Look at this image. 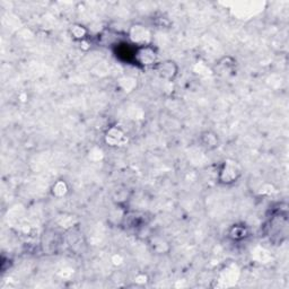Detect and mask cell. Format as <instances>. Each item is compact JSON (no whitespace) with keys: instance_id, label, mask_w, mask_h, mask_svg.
I'll return each instance as SVG.
<instances>
[{"instance_id":"8992f818","label":"cell","mask_w":289,"mask_h":289,"mask_svg":"<svg viewBox=\"0 0 289 289\" xmlns=\"http://www.w3.org/2000/svg\"><path fill=\"white\" fill-rule=\"evenodd\" d=\"M125 139V134L123 130L117 128V126H112V128L106 131L105 134V142L111 147H116L123 142Z\"/></svg>"},{"instance_id":"9c48e42d","label":"cell","mask_w":289,"mask_h":289,"mask_svg":"<svg viewBox=\"0 0 289 289\" xmlns=\"http://www.w3.org/2000/svg\"><path fill=\"white\" fill-rule=\"evenodd\" d=\"M69 33L71 35V38L76 41H80V42H84V41L87 39L88 35V30L86 29L84 25L78 24H72L69 29Z\"/></svg>"},{"instance_id":"30bf717a","label":"cell","mask_w":289,"mask_h":289,"mask_svg":"<svg viewBox=\"0 0 289 289\" xmlns=\"http://www.w3.org/2000/svg\"><path fill=\"white\" fill-rule=\"evenodd\" d=\"M151 246L153 248V251H155L156 253H158V254H163V253H166L170 251L169 243L165 242L164 239L160 237L151 236Z\"/></svg>"},{"instance_id":"277c9868","label":"cell","mask_w":289,"mask_h":289,"mask_svg":"<svg viewBox=\"0 0 289 289\" xmlns=\"http://www.w3.org/2000/svg\"><path fill=\"white\" fill-rule=\"evenodd\" d=\"M154 70L161 77L162 79L172 81L179 75V66L173 60H163L158 61L157 65L154 67Z\"/></svg>"},{"instance_id":"7a4b0ae2","label":"cell","mask_w":289,"mask_h":289,"mask_svg":"<svg viewBox=\"0 0 289 289\" xmlns=\"http://www.w3.org/2000/svg\"><path fill=\"white\" fill-rule=\"evenodd\" d=\"M133 62L142 68L155 67L158 62V54L152 44L135 47Z\"/></svg>"},{"instance_id":"52a82bcc","label":"cell","mask_w":289,"mask_h":289,"mask_svg":"<svg viewBox=\"0 0 289 289\" xmlns=\"http://www.w3.org/2000/svg\"><path fill=\"white\" fill-rule=\"evenodd\" d=\"M216 67L218 69V74L220 75H233V71L236 68V59L230 56L223 57L216 63Z\"/></svg>"},{"instance_id":"ba28073f","label":"cell","mask_w":289,"mask_h":289,"mask_svg":"<svg viewBox=\"0 0 289 289\" xmlns=\"http://www.w3.org/2000/svg\"><path fill=\"white\" fill-rule=\"evenodd\" d=\"M250 232L245 225H233L232 227L228 229V237L233 241H242V239H245Z\"/></svg>"},{"instance_id":"5b68a950","label":"cell","mask_w":289,"mask_h":289,"mask_svg":"<svg viewBox=\"0 0 289 289\" xmlns=\"http://www.w3.org/2000/svg\"><path fill=\"white\" fill-rule=\"evenodd\" d=\"M199 142L200 146L205 148L206 151H214V149L219 147V137L218 134L211 130H206L199 137Z\"/></svg>"},{"instance_id":"8fae6325","label":"cell","mask_w":289,"mask_h":289,"mask_svg":"<svg viewBox=\"0 0 289 289\" xmlns=\"http://www.w3.org/2000/svg\"><path fill=\"white\" fill-rule=\"evenodd\" d=\"M68 190H69V188H68V184L66 183V181L58 180L57 182L52 185L51 193L53 194L54 197L62 198L68 193Z\"/></svg>"},{"instance_id":"3957f363","label":"cell","mask_w":289,"mask_h":289,"mask_svg":"<svg viewBox=\"0 0 289 289\" xmlns=\"http://www.w3.org/2000/svg\"><path fill=\"white\" fill-rule=\"evenodd\" d=\"M128 38L130 43H132L134 47L152 44V32L142 24L131 25L128 31Z\"/></svg>"},{"instance_id":"6da1fadb","label":"cell","mask_w":289,"mask_h":289,"mask_svg":"<svg viewBox=\"0 0 289 289\" xmlns=\"http://www.w3.org/2000/svg\"><path fill=\"white\" fill-rule=\"evenodd\" d=\"M242 176V167L235 160H225L219 167L217 180L223 185H232L236 183Z\"/></svg>"}]
</instances>
